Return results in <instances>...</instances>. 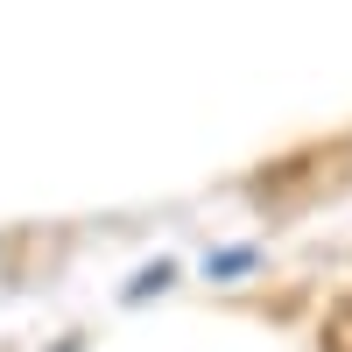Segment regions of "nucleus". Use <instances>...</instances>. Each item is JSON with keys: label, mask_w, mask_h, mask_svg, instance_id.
Masks as SVG:
<instances>
[{"label": "nucleus", "mask_w": 352, "mask_h": 352, "mask_svg": "<svg viewBox=\"0 0 352 352\" xmlns=\"http://www.w3.org/2000/svg\"><path fill=\"white\" fill-rule=\"evenodd\" d=\"M254 261H261L254 247H232V254H212V261H204V268H212V275H247Z\"/></svg>", "instance_id": "1"}]
</instances>
